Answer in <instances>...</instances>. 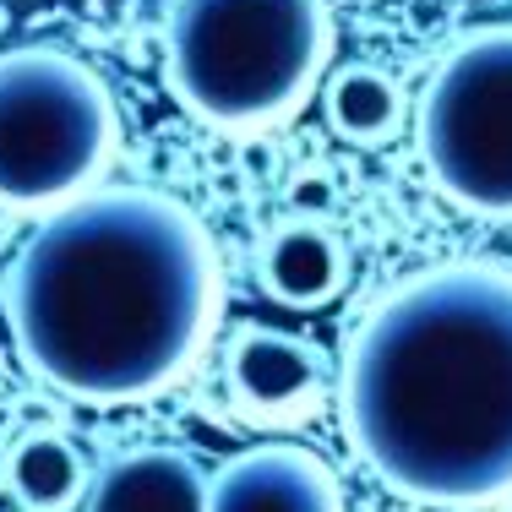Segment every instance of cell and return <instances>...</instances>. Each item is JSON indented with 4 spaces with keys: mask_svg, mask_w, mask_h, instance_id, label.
Instances as JSON below:
<instances>
[{
    "mask_svg": "<svg viewBox=\"0 0 512 512\" xmlns=\"http://www.w3.org/2000/svg\"><path fill=\"white\" fill-rule=\"evenodd\" d=\"M224 306L207 224L153 186L55 207L6 267V327L39 382L93 409L148 404L197 365Z\"/></svg>",
    "mask_w": 512,
    "mask_h": 512,
    "instance_id": "obj_1",
    "label": "cell"
},
{
    "mask_svg": "<svg viewBox=\"0 0 512 512\" xmlns=\"http://www.w3.org/2000/svg\"><path fill=\"white\" fill-rule=\"evenodd\" d=\"M344 425L404 502H512V267L442 262L376 300L344 355Z\"/></svg>",
    "mask_w": 512,
    "mask_h": 512,
    "instance_id": "obj_2",
    "label": "cell"
},
{
    "mask_svg": "<svg viewBox=\"0 0 512 512\" xmlns=\"http://www.w3.org/2000/svg\"><path fill=\"white\" fill-rule=\"evenodd\" d=\"M333 55L327 0H175L164 22V82L213 131H273L322 88Z\"/></svg>",
    "mask_w": 512,
    "mask_h": 512,
    "instance_id": "obj_3",
    "label": "cell"
},
{
    "mask_svg": "<svg viewBox=\"0 0 512 512\" xmlns=\"http://www.w3.org/2000/svg\"><path fill=\"white\" fill-rule=\"evenodd\" d=\"M115 93L82 55L17 44L0 55V207L55 213L115 158Z\"/></svg>",
    "mask_w": 512,
    "mask_h": 512,
    "instance_id": "obj_4",
    "label": "cell"
},
{
    "mask_svg": "<svg viewBox=\"0 0 512 512\" xmlns=\"http://www.w3.org/2000/svg\"><path fill=\"white\" fill-rule=\"evenodd\" d=\"M425 175L474 218H512V22L463 33L414 109Z\"/></svg>",
    "mask_w": 512,
    "mask_h": 512,
    "instance_id": "obj_5",
    "label": "cell"
},
{
    "mask_svg": "<svg viewBox=\"0 0 512 512\" xmlns=\"http://www.w3.org/2000/svg\"><path fill=\"white\" fill-rule=\"evenodd\" d=\"M229 404L251 425H300L327 398V355L273 322H240L224 344Z\"/></svg>",
    "mask_w": 512,
    "mask_h": 512,
    "instance_id": "obj_6",
    "label": "cell"
},
{
    "mask_svg": "<svg viewBox=\"0 0 512 512\" xmlns=\"http://www.w3.org/2000/svg\"><path fill=\"white\" fill-rule=\"evenodd\" d=\"M207 512H349V502L322 453L300 442H256L207 474Z\"/></svg>",
    "mask_w": 512,
    "mask_h": 512,
    "instance_id": "obj_7",
    "label": "cell"
},
{
    "mask_svg": "<svg viewBox=\"0 0 512 512\" xmlns=\"http://www.w3.org/2000/svg\"><path fill=\"white\" fill-rule=\"evenodd\" d=\"M256 278L278 306L322 311L349 289V246L322 218H278L256 251Z\"/></svg>",
    "mask_w": 512,
    "mask_h": 512,
    "instance_id": "obj_8",
    "label": "cell"
},
{
    "mask_svg": "<svg viewBox=\"0 0 512 512\" xmlns=\"http://www.w3.org/2000/svg\"><path fill=\"white\" fill-rule=\"evenodd\" d=\"M88 512H207V469L180 447H131L88 485Z\"/></svg>",
    "mask_w": 512,
    "mask_h": 512,
    "instance_id": "obj_9",
    "label": "cell"
},
{
    "mask_svg": "<svg viewBox=\"0 0 512 512\" xmlns=\"http://www.w3.org/2000/svg\"><path fill=\"white\" fill-rule=\"evenodd\" d=\"M322 115L349 148H382L404 131V88L382 66H338L322 77Z\"/></svg>",
    "mask_w": 512,
    "mask_h": 512,
    "instance_id": "obj_10",
    "label": "cell"
},
{
    "mask_svg": "<svg viewBox=\"0 0 512 512\" xmlns=\"http://www.w3.org/2000/svg\"><path fill=\"white\" fill-rule=\"evenodd\" d=\"M6 485L28 512H71L93 485V474L66 431H28L6 458Z\"/></svg>",
    "mask_w": 512,
    "mask_h": 512,
    "instance_id": "obj_11",
    "label": "cell"
}]
</instances>
